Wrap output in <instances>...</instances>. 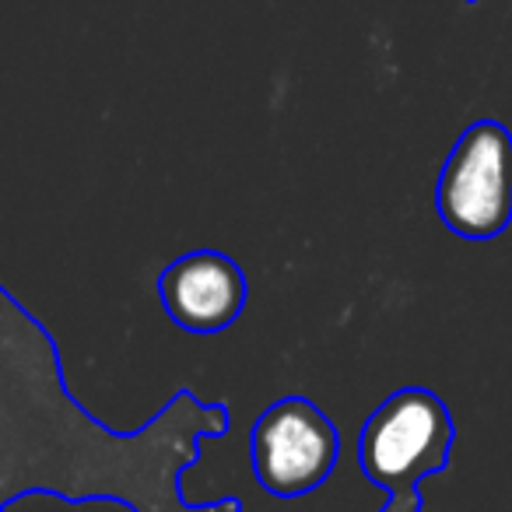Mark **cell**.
Instances as JSON below:
<instances>
[{"instance_id": "1", "label": "cell", "mask_w": 512, "mask_h": 512, "mask_svg": "<svg viewBox=\"0 0 512 512\" xmlns=\"http://www.w3.org/2000/svg\"><path fill=\"white\" fill-rule=\"evenodd\" d=\"M453 442L456 428L446 404L425 386H407L365 421L358 435V463L386 495L418 491L425 477L446 470Z\"/></svg>"}, {"instance_id": "2", "label": "cell", "mask_w": 512, "mask_h": 512, "mask_svg": "<svg viewBox=\"0 0 512 512\" xmlns=\"http://www.w3.org/2000/svg\"><path fill=\"white\" fill-rule=\"evenodd\" d=\"M439 218L463 239H495L512 221V134L477 120L453 144L435 190Z\"/></svg>"}, {"instance_id": "3", "label": "cell", "mask_w": 512, "mask_h": 512, "mask_svg": "<svg viewBox=\"0 0 512 512\" xmlns=\"http://www.w3.org/2000/svg\"><path fill=\"white\" fill-rule=\"evenodd\" d=\"M337 453V428L306 397H285L271 404L249 432L256 481L278 498H299L320 488L334 470Z\"/></svg>"}, {"instance_id": "4", "label": "cell", "mask_w": 512, "mask_h": 512, "mask_svg": "<svg viewBox=\"0 0 512 512\" xmlns=\"http://www.w3.org/2000/svg\"><path fill=\"white\" fill-rule=\"evenodd\" d=\"M158 295L172 323L190 334H218L239 320L246 306V278L232 256L193 249L165 267Z\"/></svg>"}, {"instance_id": "5", "label": "cell", "mask_w": 512, "mask_h": 512, "mask_svg": "<svg viewBox=\"0 0 512 512\" xmlns=\"http://www.w3.org/2000/svg\"><path fill=\"white\" fill-rule=\"evenodd\" d=\"M383 512H421V495L418 491H397L386 498Z\"/></svg>"}, {"instance_id": "6", "label": "cell", "mask_w": 512, "mask_h": 512, "mask_svg": "<svg viewBox=\"0 0 512 512\" xmlns=\"http://www.w3.org/2000/svg\"><path fill=\"white\" fill-rule=\"evenodd\" d=\"M467 4H477V0H467Z\"/></svg>"}]
</instances>
